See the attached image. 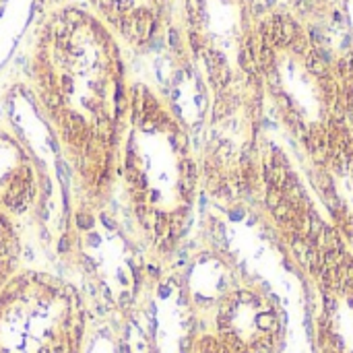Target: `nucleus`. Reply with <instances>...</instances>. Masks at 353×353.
<instances>
[{"mask_svg":"<svg viewBox=\"0 0 353 353\" xmlns=\"http://www.w3.org/2000/svg\"><path fill=\"white\" fill-rule=\"evenodd\" d=\"M21 236L14 217L0 209V288L19 271Z\"/></svg>","mask_w":353,"mask_h":353,"instance_id":"obj_11","label":"nucleus"},{"mask_svg":"<svg viewBox=\"0 0 353 353\" xmlns=\"http://www.w3.org/2000/svg\"><path fill=\"white\" fill-rule=\"evenodd\" d=\"M254 60L265 108L306 157L310 174H323L353 155V132L341 103L331 56L319 33L288 10L256 14Z\"/></svg>","mask_w":353,"mask_h":353,"instance_id":"obj_2","label":"nucleus"},{"mask_svg":"<svg viewBox=\"0 0 353 353\" xmlns=\"http://www.w3.org/2000/svg\"><path fill=\"white\" fill-rule=\"evenodd\" d=\"M118 176L149 254L168 261L190 230L203 188L201 165L178 114L145 83L128 87Z\"/></svg>","mask_w":353,"mask_h":353,"instance_id":"obj_3","label":"nucleus"},{"mask_svg":"<svg viewBox=\"0 0 353 353\" xmlns=\"http://www.w3.org/2000/svg\"><path fill=\"white\" fill-rule=\"evenodd\" d=\"M333 68H335V77L339 85L341 112L350 130L353 132V48L333 60Z\"/></svg>","mask_w":353,"mask_h":353,"instance_id":"obj_12","label":"nucleus"},{"mask_svg":"<svg viewBox=\"0 0 353 353\" xmlns=\"http://www.w3.org/2000/svg\"><path fill=\"white\" fill-rule=\"evenodd\" d=\"M97 316L132 310L151 283L143 238L124 230L103 205H87L66 248Z\"/></svg>","mask_w":353,"mask_h":353,"instance_id":"obj_6","label":"nucleus"},{"mask_svg":"<svg viewBox=\"0 0 353 353\" xmlns=\"http://www.w3.org/2000/svg\"><path fill=\"white\" fill-rule=\"evenodd\" d=\"M215 337L236 353H273L281 337L275 304L252 288H232L215 304Z\"/></svg>","mask_w":353,"mask_h":353,"instance_id":"obj_7","label":"nucleus"},{"mask_svg":"<svg viewBox=\"0 0 353 353\" xmlns=\"http://www.w3.org/2000/svg\"><path fill=\"white\" fill-rule=\"evenodd\" d=\"M37 172L29 151L10 132L0 130V209L8 215H27L37 201Z\"/></svg>","mask_w":353,"mask_h":353,"instance_id":"obj_8","label":"nucleus"},{"mask_svg":"<svg viewBox=\"0 0 353 353\" xmlns=\"http://www.w3.org/2000/svg\"><path fill=\"white\" fill-rule=\"evenodd\" d=\"M31 79L85 203L105 205L118 178L130 87L116 33L91 10H54L37 35Z\"/></svg>","mask_w":353,"mask_h":353,"instance_id":"obj_1","label":"nucleus"},{"mask_svg":"<svg viewBox=\"0 0 353 353\" xmlns=\"http://www.w3.org/2000/svg\"><path fill=\"white\" fill-rule=\"evenodd\" d=\"M93 12L128 46L147 48L157 37L168 0H89Z\"/></svg>","mask_w":353,"mask_h":353,"instance_id":"obj_9","label":"nucleus"},{"mask_svg":"<svg viewBox=\"0 0 353 353\" xmlns=\"http://www.w3.org/2000/svg\"><path fill=\"white\" fill-rule=\"evenodd\" d=\"M83 353H151L143 300L132 310L99 314L97 323H89Z\"/></svg>","mask_w":353,"mask_h":353,"instance_id":"obj_10","label":"nucleus"},{"mask_svg":"<svg viewBox=\"0 0 353 353\" xmlns=\"http://www.w3.org/2000/svg\"><path fill=\"white\" fill-rule=\"evenodd\" d=\"M252 0H186V37L211 91L209 122L261 128Z\"/></svg>","mask_w":353,"mask_h":353,"instance_id":"obj_4","label":"nucleus"},{"mask_svg":"<svg viewBox=\"0 0 353 353\" xmlns=\"http://www.w3.org/2000/svg\"><path fill=\"white\" fill-rule=\"evenodd\" d=\"M91 308L81 288L48 271H17L0 288V353H83Z\"/></svg>","mask_w":353,"mask_h":353,"instance_id":"obj_5","label":"nucleus"}]
</instances>
